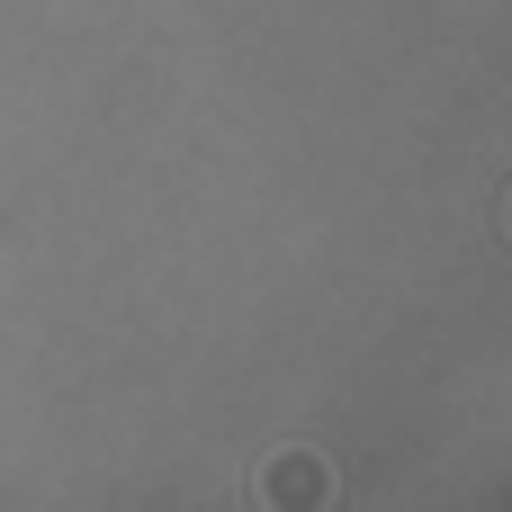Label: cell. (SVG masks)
<instances>
[{
    "label": "cell",
    "instance_id": "obj_1",
    "mask_svg": "<svg viewBox=\"0 0 512 512\" xmlns=\"http://www.w3.org/2000/svg\"><path fill=\"white\" fill-rule=\"evenodd\" d=\"M261 495H270V504H324V495H333V477H324V459H279Z\"/></svg>",
    "mask_w": 512,
    "mask_h": 512
},
{
    "label": "cell",
    "instance_id": "obj_2",
    "mask_svg": "<svg viewBox=\"0 0 512 512\" xmlns=\"http://www.w3.org/2000/svg\"><path fill=\"white\" fill-rule=\"evenodd\" d=\"M504 234H512V207H504Z\"/></svg>",
    "mask_w": 512,
    "mask_h": 512
}]
</instances>
